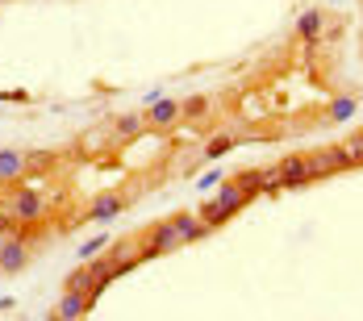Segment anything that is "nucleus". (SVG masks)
<instances>
[{
	"mask_svg": "<svg viewBox=\"0 0 363 321\" xmlns=\"http://www.w3.org/2000/svg\"><path fill=\"white\" fill-rule=\"evenodd\" d=\"M46 213H50V200H46L38 188H30V183H13V196L4 200V217L13 222L17 229H25V226H34V222H42Z\"/></svg>",
	"mask_w": 363,
	"mask_h": 321,
	"instance_id": "f257e3e1",
	"label": "nucleus"
},
{
	"mask_svg": "<svg viewBox=\"0 0 363 321\" xmlns=\"http://www.w3.org/2000/svg\"><path fill=\"white\" fill-rule=\"evenodd\" d=\"M246 200H251V196H246V192H242L234 180H222V183H218V196L201 205V222H205V226H213V229L226 226L230 217L246 205Z\"/></svg>",
	"mask_w": 363,
	"mask_h": 321,
	"instance_id": "f03ea898",
	"label": "nucleus"
},
{
	"mask_svg": "<svg viewBox=\"0 0 363 321\" xmlns=\"http://www.w3.org/2000/svg\"><path fill=\"white\" fill-rule=\"evenodd\" d=\"M142 238H146V242H142V259H155V255H167V250L184 246V229H180V222H176V213L163 217V222H155Z\"/></svg>",
	"mask_w": 363,
	"mask_h": 321,
	"instance_id": "7ed1b4c3",
	"label": "nucleus"
},
{
	"mask_svg": "<svg viewBox=\"0 0 363 321\" xmlns=\"http://www.w3.org/2000/svg\"><path fill=\"white\" fill-rule=\"evenodd\" d=\"M30 267V242L21 229H13L4 242H0V275H17Z\"/></svg>",
	"mask_w": 363,
	"mask_h": 321,
	"instance_id": "20e7f679",
	"label": "nucleus"
},
{
	"mask_svg": "<svg viewBox=\"0 0 363 321\" xmlns=\"http://www.w3.org/2000/svg\"><path fill=\"white\" fill-rule=\"evenodd\" d=\"M275 171H280V183H284V188H305V183L318 180L309 155H284V159L275 163Z\"/></svg>",
	"mask_w": 363,
	"mask_h": 321,
	"instance_id": "39448f33",
	"label": "nucleus"
},
{
	"mask_svg": "<svg viewBox=\"0 0 363 321\" xmlns=\"http://www.w3.org/2000/svg\"><path fill=\"white\" fill-rule=\"evenodd\" d=\"M126 209H130V196H121V192H100L88 209H84V222H109V217H117V213H126Z\"/></svg>",
	"mask_w": 363,
	"mask_h": 321,
	"instance_id": "423d86ee",
	"label": "nucleus"
},
{
	"mask_svg": "<svg viewBox=\"0 0 363 321\" xmlns=\"http://www.w3.org/2000/svg\"><path fill=\"white\" fill-rule=\"evenodd\" d=\"M142 117H146V130H172L184 113H180V100H163V96H159V100L146 104Z\"/></svg>",
	"mask_w": 363,
	"mask_h": 321,
	"instance_id": "0eeeda50",
	"label": "nucleus"
},
{
	"mask_svg": "<svg viewBox=\"0 0 363 321\" xmlns=\"http://www.w3.org/2000/svg\"><path fill=\"white\" fill-rule=\"evenodd\" d=\"M309 163H314V176H318V180L347 171V159H343V146H338V142H334V146H318V150H309Z\"/></svg>",
	"mask_w": 363,
	"mask_h": 321,
	"instance_id": "6e6552de",
	"label": "nucleus"
},
{
	"mask_svg": "<svg viewBox=\"0 0 363 321\" xmlns=\"http://www.w3.org/2000/svg\"><path fill=\"white\" fill-rule=\"evenodd\" d=\"M30 176V163H25V150L17 146H0V183H17Z\"/></svg>",
	"mask_w": 363,
	"mask_h": 321,
	"instance_id": "1a4fd4ad",
	"label": "nucleus"
},
{
	"mask_svg": "<svg viewBox=\"0 0 363 321\" xmlns=\"http://www.w3.org/2000/svg\"><path fill=\"white\" fill-rule=\"evenodd\" d=\"M321 34H326V13H321V8H305V13L297 17V38L305 46H318Z\"/></svg>",
	"mask_w": 363,
	"mask_h": 321,
	"instance_id": "9d476101",
	"label": "nucleus"
},
{
	"mask_svg": "<svg viewBox=\"0 0 363 321\" xmlns=\"http://www.w3.org/2000/svg\"><path fill=\"white\" fill-rule=\"evenodd\" d=\"M92 313V296L88 292H63V305L54 309V317H63V321H76V317H88Z\"/></svg>",
	"mask_w": 363,
	"mask_h": 321,
	"instance_id": "9b49d317",
	"label": "nucleus"
},
{
	"mask_svg": "<svg viewBox=\"0 0 363 321\" xmlns=\"http://www.w3.org/2000/svg\"><path fill=\"white\" fill-rule=\"evenodd\" d=\"M359 113V100L355 96H338V100H330V113L321 117V121H330V126H343V121H351Z\"/></svg>",
	"mask_w": 363,
	"mask_h": 321,
	"instance_id": "f8f14e48",
	"label": "nucleus"
},
{
	"mask_svg": "<svg viewBox=\"0 0 363 321\" xmlns=\"http://www.w3.org/2000/svg\"><path fill=\"white\" fill-rule=\"evenodd\" d=\"M25 163H30V176H50L63 159L54 150H25Z\"/></svg>",
	"mask_w": 363,
	"mask_h": 321,
	"instance_id": "ddd939ff",
	"label": "nucleus"
},
{
	"mask_svg": "<svg viewBox=\"0 0 363 321\" xmlns=\"http://www.w3.org/2000/svg\"><path fill=\"white\" fill-rule=\"evenodd\" d=\"M209 109H213V96H188L180 104V113L188 121H201V117H209Z\"/></svg>",
	"mask_w": 363,
	"mask_h": 321,
	"instance_id": "4468645a",
	"label": "nucleus"
},
{
	"mask_svg": "<svg viewBox=\"0 0 363 321\" xmlns=\"http://www.w3.org/2000/svg\"><path fill=\"white\" fill-rule=\"evenodd\" d=\"M113 130H117V138H138L142 130H146V117H138V113L113 117Z\"/></svg>",
	"mask_w": 363,
	"mask_h": 321,
	"instance_id": "2eb2a0df",
	"label": "nucleus"
},
{
	"mask_svg": "<svg viewBox=\"0 0 363 321\" xmlns=\"http://www.w3.org/2000/svg\"><path fill=\"white\" fill-rule=\"evenodd\" d=\"M63 288H71V292H88V296H92V267H88V263H80L76 272L67 275V284H63ZM92 305H96V301H92Z\"/></svg>",
	"mask_w": 363,
	"mask_h": 321,
	"instance_id": "dca6fc26",
	"label": "nucleus"
},
{
	"mask_svg": "<svg viewBox=\"0 0 363 321\" xmlns=\"http://www.w3.org/2000/svg\"><path fill=\"white\" fill-rule=\"evenodd\" d=\"M343 146V159H347V167H363V138L351 134L347 142H338Z\"/></svg>",
	"mask_w": 363,
	"mask_h": 321,
	"instance_id": "f3484780",
	"label": "nucleus"
},
{
	"mask_svg": "<svg viewBox=\"0 0 363 321\" xmlns=\"http://www.w3.org/2000/svg\"><path fill=\"white\" fill-rule=\"evenodd\" d=\"M109 242H113L109 234H96V238H88V242L80 246V263H88V259H96V255H100V250H109Z\"/></svg>",
	"mask_w": 363,
	"mask_h": 321,
	"instance_id": "a211bd4d",
	"label": "nucleus"
},
{
	"mask_svg": "<svg viewBox=\"0 0 363 321\" xmlns=\"http://www.w3.org/2000/svg\"><path fill=\"white\" fill-rule=\"evenodd\" d=\"M234 146H238V142H234L230 134H218V138H209V146H205V159H222V155H230Z\"/></svg>",
	"mask_w": 363,
	"mask_h": 321,
	"instance_id": "6ab92c4d",
	"label": "nucleus"
},
{
	"mask_svg": "<svg viewBox=\"0 0 363 321\" xmlns=\"http://www.w3.org/2000/svg\"><path fill=\"white\" fill-rule=\"evenodd\" d=\"M213 183H222V171H209V176H201V188H213Z\"/></svg>",
	"mask_w": 363,
	"mask_h": 321,
	"instance_id": "aec40b11",
	"label": "nucleus"
},
{
	"mask_svg": "<svg viewBox=\"0 0 363 321\" xmlns=\"http://www.w3.org/2000/svg\"><path fill=\"white\" fill-rule=\"evenodd\" d=\"M0 217H4V200H0Z\"/></svg>",
	"mask_w": 363,
	"mask_h": 321,
	"instance_id": "412c9836",
	"label": "nucleus"
},
{
	"mask_svg": "<svg viewBox=\"0 0 363 321\" xmlns=\"http://www.w3.org/2000/svg\"><path fill=\"white\" fill-rule=\"evenodd\" d=\"M359 138H363V130H359Z\"/></svg>",
	"mask_w": 363,
	"mask_h": 321,
	"instance_id": "4be33fe9",
	"label": "nucleus"
}]
</instances>
